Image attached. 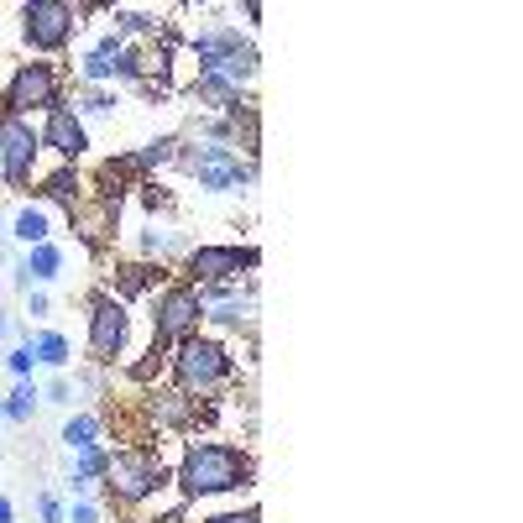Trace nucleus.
I'll use <instances>...</instances> for the list:
<instances>
[{"mask_svg": "<svg viewBox=\"0 0 523 523\" xmlns=\"http://www.w3.org/2000/svg\"><path fill=\"white\" fill-rule=\"evenodd\" d=\"M252 456L241 445H220V440H204L184 450V466H178V487L184 497H220V492H236L252 482Z\"/></svg>", "mask_w": 523, "mask_h": 523, "instance_id": "f257e3e1", "label": "nucleus"}, {"mask_svg": "<svg viewBox=\"0 0 523 523\" xmlns=\"http://www.w3.org/2000/svg\"><path fill=\"white\" fill-rule=\"evenodd\" d=\"M236 377V356H231V346L225 340H215V335H189V340H178L173 346V382H178V393H215V388H225V382Z\"/></svg>", "mask_w": 523, "mask_h": 523, "instance_id": "f03ea898", "label": "nucleus"}, {"mask_svg": "<svg viewBox=\"0 0 523 523\" xmlns=\"http://www.w3.org/2000/svg\"><path fill=\"white\" fill-rule=\"evenodd\" d=\"M178 163L194 173V184H199L204 194H241V189L257 178L252 157H241L236 147H220V142L184 147V157H178Z\"/></svg>", "mask_w": 523, "mask_h": 523, "instance_id": "7ed1b4c3", "label": "nucleus"}, {"mask_svg": "<svg viewBox=\"0 0 523 523\" xmlns=\"http://www.w3.org/2000/svg\"><path fill=\"white\" fill-rule=\"evenodd\" d=\"M194 53H199V74H215L225 84H252L257 79V48L241 42L236 27H210L194 37Z\"/></svg>", "mask_w": 523, "mask_h": 523, "instance_id": "20e7f679", "label": "nucleus"}, {"mask_svg": "<svg viewBox=\"0 0 523 523\" xmlns=\"http://www.w3.org/2000/svg\"><path fill=\"white\" fill-rule=\"evenodd\" d=\"M204 325V299H199V288L194 283H173L157 293V314H152V356L157 351H173L178 340H189L199 335Z\"/></svg>", "mask_w": 523, "mask_h": 523, "instance_id": "39448f33", "label": "nucleus"}, {"mask_svg": "<svg viewBox=\"0 0 523 523\" xmlns=\"http://www.w3.org/2000/svg\"><path fill=\"white\" fill-rule=\"evenodd\" d=\"M79 6H63V0H32V6H21V37H27V48L37 53H58L74 42L79 32Z\"/></svg>", "mask_w": 523, "mask_h": 523, "instance_id": "423d86ee", "label": "nucleus"}, {"mask_svg": "<svg viewBox=\"0 0 523 523\" xmlns=\"http://www.w3.org/2000/svg\"><path fill=\"white\" fill-rule=\"evenodd\" d=\"M105 482L121 503H147V497L168 482V466L152 456V450H116L105 466Z\"/></svg>", "mask_w": 523, "mask_h": 523, "instance_id": "0eeeda50", "label": "nucleus"}, {"mask_svg": "<svg viewBox=\"0 0 523 523\" xmlns=\"http://www.w3.org/2000/svg\"><path fill=\"white\" fill-rule=\"evenodd\" d=\"M53 105H58V68L53 63H16L6 95H0V116L27 121L32 110H53Z\"/></svg>", "mask_w": 523, "mask_h": 523, "instance_id": "6e6552de", "label": "nucleus"}, {"mask_svg": "<svg viewBox=\"0 0 523 523\" xmlns=\"http://www.w3.org/2000/svg\"><path fill=\"white\" fill-rule=\"evenodd\" d=\"M131 346V314L116 293H95V304H89V356L95 361H121Z\"/></svg>", "mask_w": 523, "mask_h": 523, "instance_id": "1a4fd4ad", "label": "nucleus"}, {"mask_svg": "<svg viewBox=\"0 0 523 523\" xmlns=\"http://www.w3.org/2000/svg\"><path fill=\"white\" fill-rule=\"evenodd\" d=\"M37 152H42V131H37L32 121L0 116V173H6L11 189H27V184H32Z\"/></svg>", "mask_w": 523, "mask_h": 523, "instance_id": "9d476101", "label": "nucleus"}, {"mask_svg": "<svg viewBox=\"0 0 523 523\" xmlns=\"http://www.w3.org/2000/svg\"><path fill=\"white\" fill-rule=\"evenodd\" d=\"M257 267V246H194L184 272H189V283L204 288V283H236L241 272H252Z\"/></svg>", "mask_w": 523, "mask_h": 523, "instance_id": "9b49d317", "label": "nucleus"}, {"mask_svg": "<svg viewBox=\"0 0 523 523\" xmlns=\"http://www.w3.org/2000/svg\"><path fill=\"white\" fill-rule=\"evenodd\" d=\"M42 147H53L58 157H68V163L89 152V131H84V121H79L63 100L48 110V126H42Z\"/></svg>", "mask_w": 523, "mask_h": 523, "instance_id": "f8f14e48", "label": "nucleus"}, {"mask_svg": "<svg viewBox=\"0 0 523 523\" xmlns=\"http://www.w3.org/2000/svg\"><path fill=\"white\" fill-rule=\"evenodd\" d=\"M116 53H121V37H105L95 53H84V63H79L84 84H100V79H110V74H116Z\"/></svg>", "mask_w": 523, "mask_h": 523, "instance_id": "ddd939ff", "label": "nucleus"}, {"mask_svg": "<svg viewBox=\"0 0 523 523\" xmlns=\"http://www.w3.org/2000/svg\"><path fill=\"white\" fill-rule=\"evenodd\" d=\"M42 194L58 199V204H68V210H79V204H84V184H79V173H74V168L48 173V178H42Z\"/></svg>", "mask_w": 523, "mask_h": 523, "instance_id": "4468645a", "label": "nucleus"}, {"mask_svg": "<svg viewBox=\"0 0 523 523\" xmlns=\"http://www.w3.org/2000/svg\"><path fill=\"white\" fill-rule=\"evenodd\" d=\"M189 414H194V398H189V393H178V388L152 393V419H163V424H189Z\"/></svg>", "mask_w": 523, "mask_h": 523, "instance_id": "2eb2a0df", "label": "nucleus"}, {"mask_svg": "<svg viewBox=\"0 0 523 523\" xmlns=\"http://www.w3.org/2000/svg\"><path fill=\"white\" fill-rule=\"evenodd\" d=\"M21 267H27V278H37V283H53L58 267H63V252H58L53 241H42V246H32V257L21 262Z\"/></svg>", "mask_w": 523, "mask_h": 523, "instance_id": "dca6fc26", "label": "nucleus"}, {"mask_svg": "<svg viewBox=\"0 0 523 523\" xmlns=\"http://www.w3.org/2000/svg\"><path fill=\"white\" fill-rule=\"evenodd\" d=\"M32 356L42 361V367H68V340H63L58 330H42V335L32 340Z\"/></svg>", "mask_w": 523, "mask_h": 523, "instance_id": "f3484780", "label": "nucleus"}, {"mask_svg": "<svg viewBox=\"0 0 523 523\" xmlns=\"http://www.w3.org/2000/svg\"><path fill=\"white\" fill-rule=\"evenodd\" d=\"M63 445L68 450H84V445H100V419L95 414H79L63 424Z\"/></svg>", "mask_w": 523, "mask_h": 523, "instance_id": "a211bd4d", "label": "nucleus"}, {"mask_svg": "<svg viewBox=\"0 0 523 523\" xmlns=\"http://www.w3.org/2000/svg\"><path fill=\"white\" fill-rule=\"evenodd\" d=\"M16 241H27V246H42V241H48V215H42L37 204H27V210L16 215Z\"/></svg>", "mask_w": 523, "mask_h": 523, "instance_id": "6ab92c4d", "label": "nucleus"}, {"mask_svg": "<svg viewBox=\"0 0 523 523\" xmlns=\"http://www.w3.org/2000/svg\"><path fill=\"white\" fill-rule=\"evenodd\" d=\"M246 314H252V299H241V304H236V299H225V304H215V309H204V320H210V325H231V330H236Z\"/></svg>", "mask_w": 523, "mask_h": 523, "instance_id": "aec40b11", "label": "nucleus"}, {"mask_svg": "<svg viewBox=\"0 0 523 523\" xmlns=\"http://www.w3.org/2000/svg\"><path fill=\"white\" fill-rule=\"evenodd\" d=\"M32 398H37V393L27 388V382H21V388H16L6 403H0V414H6L11 424H27V419H32Z\"/></svg>", "mask_w": 523, "mask_h": 523, "instance_id": "412c9836", "label": "nucleus"}, {"mask_svg": "<svg viewBox=\"0 0 523 523\" xmlns=\"http://www.w3.org/2000/svg\"><path fill=\"white\" fill-rule=\"evenodd\" d=\"M152 283V267L147 262H136V267H121V293H126V299H131V293H142Z\"/></svg>", "mask_w": 523, "mask_h": 523, "instance_id": "4be33fe9", "label": "nucleus"}, {"mask_svg": "<svg viewBox=\"0 0 523 523\" xmlns=\"http://www.w3.org/2000/svg\"><path fill=\"white\" fill-rule=\"evenodd\" d=\"M84 110H89V116H110V110H116V95H105V89H89V95H84Z\"/></svg>", "mask_w": 523, "mask_h": 523, "instance_id": "5701e85b", "label": "nucleus"}, {"mask_svg": "<svg viewBox=\"0 0 523 523\" xmlns=\"http://www.w3.org/2000/svg\"><path fill=\"white\" fill-rule=\"evenodd\" d=\"M116 21H121V32H147L157 16H147V11H116Z\"/></svg>", "mask_w": 523, "mask_h": 523, "instance_id": "b1692460", "label": "nucleus"}, {"mask_svg": "<svg viewBox=\"0 0 523 523\" xmlns=\"http://www.w3.org/2000/svg\"><path fill=\"white\" fill-rule=\"evenodd\" d=\"M37 508H42V523H68V513H63V503H58L53 492H42V497H37Z\"/></svg>", "mask_w": 523, "mask_h": 523, "instance_id": "393cba45", "label": "nucleus"}, {"mask_svg": "<svg viewBox=\"0 0 523 523\" xmlns=\"http://www.w3.org/2000/svg\"><path fill=\"white\" fill-rule=\"evenodd\" d=\"M32 361H37L32 346H16V351H11V372H16V377H32Z\"/></svg>", "mask_w": 523, "mask_h": 523, "instance_id": "a878e982", "label": "nucleus"}, {"mask_svg": "<svg viewBox=\"0 0 523 523\" xmlns=\"http://www.w3.org/2000/svg\"><path fill=\"white\" fill-rule=\"evenodd\" d=\"M204 523H262L257 508H246V513H215V518H204Z\"/></svg>", "mask_w": 523, "mask_h": 523, "instance_id": "bb28decb", "label": "nucleus"}, {"mask_svg": "<svg viewBox=\"0 0 523 523\" xmlns=\"http://www.w3.org/2000/svg\"><path fill=\"white\" fill-rule=\"evenodd\" d=\"M68 523H100L95 503H79V508H74V518H68Z\"/></svg>", "mask_w": 523, "mask_h": 523, "instance_id": "cd10ccee", "label": "nucleus"}, {"mask_svg": "<svg viewBox=\"0 0 523 523\" xmlns=\"http://www.w3.org/2000/svg\"><path fill=\"white\" fill-rule=\"evenodd\" d=\"M241 16H246V27H257V21H262V6H257V0H246Z\"/></svg>", "mask_w": 523, "mask_h": 523, "instance_id": "c85d7f7f", "label": "nucleus"}, {"mask_svg": "<svg viewBox=\"0 0 523 523\" xmlns=\"http://www.w3.org/2000/svg\"><path fill=\"white\" fill-rule=\"evenodd\" d=\"M68 398H74V393H68V382H53V388H48V403H68Z\"/></svg>", "mask_w": 523, "mask_h": 523, "instance_id": "c756f323", "label": "nucleus"}, {"mask_svg": "<svg viewBox=\"0 0 523 523\" xmlns=\"http://www.w3.org/2000/svg\"><path fill=\"white\" fill-rule=\"evenodd\" d=\"M0 523H16V508L6 503V497H0Z\"/></svg>", "mask_w": 523, "mask_h": 523, "instance_id": "7c9ffc66", "label": "nucleus"}, {"mask_svg": "<svg viewBox=\"0 0 523 523\" xmlns=\"http://www.w3.org/2000/svg\"><path fill=\"white\" fill-rule=\"evenodd\" d=\"M6 330H11V325H6V309H0V340H6Z\"/></svg>", "mask_w": 523, "mask_h": 523, "instance_id": "2f4dec72", "label": "nucleus"}]
</instances>
